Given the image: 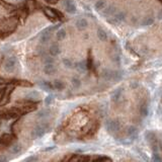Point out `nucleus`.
I'll use <instances>...</instances> for the list:
<instances>
[{
	"instance_id": "nucleus-1",
	"label": "nucleus",
	"mask_w": 162,
	"mask_h": 162,
	"mask_svg": "<svg viewBox=\"0 0 162 162\" xmlns=\"http://www.w3.org/2000/svg\"><path fill=\"white\" fill-rule=\"evenodd\" d=\"M17 19L15 17L5 18L0 21V34L2 32H11L16 29Z\"/></svg>"
},
{
	"instance_id": "nucleus-2",
	"label": "nucleus",
	"mask_w": 162,
	"mask_h": 162,
	"mask_svg": "<svg viewBox=\"0 0 162 162\" xmlns=\"http://www.w3.org/2000/svg\"><path fill=\"white\" fill-rule=\"evenodd\" d=\"M49 131V127L47 124H40L36 127L32 132V139H40L43 138L46 135V133Z\"/></svg>"
},
{
	"instance_id": "nucleus-3",
	"label": "nucleus",
	"mask_w": 162,
	"mask_h": 162,
	"mask_svg": "<svg viewBox=\"0 0 162 162\" xmlns=\"http://www.w3.org/2000/svg\"><path fill=\"white\" fill-rule=\"evenodd\" d=\"M44 13L51 21H58L59 18H62L63 15H62L60 12H58L57 10H55L53 8H50V7H44Z\"/></svg>"
},
{
	"instance_id": "nucleus-4",
	"label": "nucleus",
	"mask_w": 162,
	"mask_h": 162,
	"mask_svg": "<svg viewBox=\"0 0 162 162\" xmlns=\"http://www.w3.org/2000/svg\"><path fill=\"white\" fill-rule=\"evenodd\" d=\"M17 66V59L15 57H9L8 59H6V61L4 62L3 68L7 73H12L16 69Z\"/></svg>"
},
{
	"instance_id": "nucleus-5",
	"label": "nucleus",
	"mask_w": 162,
	"mask_h": 162,
	"mask_svg": "<svg viewBox=\"0 0 162 162\" xmlns=\"http://www.w3.org/2000/svg\"><path fill=\"white\" fill-rule=\"evenodd\" d=\"M121 128V123L119 119H108L106 122V129L108 133H116Z\"/></svg>"
},
{
	"instance_id": "nucleus-6",
	"label": "nucleus",
	"mask_w": 162,
	"mask_h": 162,
	"mask_svg": "<svg viewBox=\"0 0 162 162\" xmlns=\"http://www.w3.org/2000/svg\"><path fill=\"white\" fill-rule=\"evenodd\" d=\"M144 137H145L146 141L151 145V147H153L155 145H158V143H157L156 134L154 133L153 131H146L145 134H144Z\"/></svg>"
},
{
	"instance_id": "nucleus-7",
	"label": "nucleus",
	"mask_w": 162,
	"mask_h": 162,
	"mask_svg": "<svg viewBox=\"0 0 162 162\" xmlns=\"http://www.w3.org/2000/svg\"><path fill=\"white\" fill-rule=\"evenodd\" d=\"M63 4H64L65 9H66V11L68 12V13H71V14L76 13L77 8L73 0H63Z\"/></svg>"
},
{
	"instance_id": "nucleus-8",
	"label": "nucleus",
	"mask_w": 162,
	"mask_h": 162,
	"mask_svg": "<svg viewBox=\"0 0 162 162\" xmlns=\"http://www.w3.org/2000/svg\"><path fill=\"white\" fill-rule=\"evenodd\" d=\"M24 98H26V100L38 101L41 99V93H40L38 90H32V91L27 92V93L26 94V96H24Z\"/></svg>"
},
{
	"instance_id": "nucleus-9",
	"label": "nucleus",
	"mask_w": 162,
	"mask_h": 162,
	"mask_svg": "<svg viewBox=\"0 0 162 162\" xmlns=\"http://www.w3.org/2000/svg\"><path fill=\"white\" fill-rule=\"evenodd\" d=\"M125 18H126V14H125V12L123 11H119L118 13H114L113 15V18L111 19V21H108L109 22H111V23H121V22H123L125 21Z\"/></svg>"
},
{
	"instance_id": "nucleus-10",
	"label": "nucleus",
	"mask_w": 162,
	"mask_h": 162,
	"mask_svg": "<svg viewBox=\"0 0 162 162\" xmlns=\"http://www.w3.org/2000/svg\"><path fill=\"white\" fill-rule=\"evenodd\" d=\"M12 91V87H7V88L4 90V92H2V97H1V100H0V106H4L8 103L9 100V97H10Z\"/></svg>"
},
{
	"instance_id": "nucleus-11",
	"label": "nucleus",
	"mask_w": 162,
	"mask_h": 162,
	"mask_svg": "<svg viewBox=\"0 0 162 162\" xmlns=\"http://www.w3.org/2000/svg\"><path fill=\"white\" fill-rule=\"evenodd\" d=\"M127 134H128L129 138L131 139V140H136L139 136L138 129H137L135 126H130L129 128L127 129Z\"/></svg>"
},
{
	"instance_id": "nucleus-12",
	"label": "nucleus",
	"mask_w": 162,
	"mask_h": 162,
	"mask_svg": "<svg viewBox=\"0 0 162 162\" xmlns=\"http://www.w3.org/2000/svg\"><path fill=\"white\" fill-rule=\"evenodd\" d=\"M43 70H44V73L47 74V75H53V74H55L57 72V68L54 65V63H48V64H45Z\"/></svg>"
},
{
	"instance_id": "nucleus-13",
	"label": "nucleus",
	"mask_w": 162,
	"mask_h": 162,
	"mask_svg": "<svg viewBox=\"0 0 162 162\" xmlns=\"http://www.w3.org/2000/svg\"><path fill=\"white\" fill-rule=\"evenodd\" d=\"M51 32L52 31L50 29H45L43 32H42L41 39H40V41H41L42 44H47L50 40H51V36H52Z\"/></svg>"
},
{
	"instance_id": "nucleus-14",
	"label": "nucleus",
	"mask_w": 162,
	"mask_h": 162,
	"mask_svg": "<svg viewBox=\"0 0 162 162\" xmlns=\"http://www.w3.org/2000/svg\"><path fill=\"white\" fill-rule=\"evenodd\" d=\"M122 95H123V88L119 87V88H117L116 90L113 91V93H111V98L114 103H118L119 99L122 98Z\"/></svg>"
},
{
	"instance_id": "nucleus-15",
	"label": "nucleus",
	"mask_w": 162,
	"mask_h": 162,
	"mask_svg": "<svg viewBox=\"0 0 162 162\" xmlns=\"http://www.w3.org/2000/svg\"><path fill=\"white\" fill-rule=\"evenodd\" d=\"M101 77L106 81H111L114 79V71L111 69H103L101 72Z\"/></svg>"
},
{
	"instance_id": "nucleus-16",
	"label": "nucleus",
	"mask_w": 162,
	"mask_h": 162,
	"mask_svg": "<svg viewBox=\"0 0 162 162\" xmlns=\"http://www.w3.org/2000/svg\"><path fill=\"white\" fill-rule=\"evenodd\" d=\"M75 26H76L78 31L82 32V31H84V29H87V26H88V22H87L85 18H79L78 21H76Z\"/></svg>"
},
{
	"instance_id": "nucleus-17",
	"label": "nucleus",
	"mask_w": 162,
	"mask_h": 162,
	"mask_svg": "<svg viewBox=\"0 0 162 162\" xmlns=\"http://www.w3.org/2000/svg\"><path fill=\"white\" fill-rule=\"evenodd\" d=\"M49 52L52 57H56L61 53V49H60L58 44H53V45H51V47H50Z\"/></svg>"
},
{
	"instance_id": "nucleus-18",
	"label": "nucleus",
	"mask_w": 162,
	"mask_h": 162,
	"mask_svg": "<svg viewBox=\"0 0 162 162\" xmlns=\"http://www.w3.org/2000/svg\"><path fill=\"white\" fill-rule=\"evenodd\" d=\"M13 139H14V137L13 136H11V135H9V134H4L3 136L0 138V141L2 142V143L4 144L6 147L8 146V145H10V144L12 143V141H13Z\"/></svg>"
},
{
	"instance_id": "nucleus-19",
	"label": "nucleus",
	"mask_w": 162,
	"mask_h": 162,
	"mask_svg": "<svg viewBox=\"0 0 162 162\" xmlns=\"http://www.w3.org/2000/svg\"><path fill=\"white\" fill-rule=\"evenodd\" d=\"M97 38L100 40L101 42H106V40H108V34H106V32L104 31L103 29H101V27H98L97 29Z\"/></svg>"
},
{
	"instance_id": "nucleus-20",
	"label": "nucleus",
	"mask_w": 162,
	"mask_h": 162,
	"mask_svg": "<svg viewBox=\"0 0 162 162\" xmlns=\"http://www.w3.org/2000/svg\"><path fill=\"white\" fill-rule=\"evenodd\" d=\"M39 84H40V86H41V88H43L45 91L50 92L53 90V88H54L53 84H51V82H49V81H41Z\"/></svg>"
},
{
	"instance_id": "nucleus-21",
	"label": "nucleus",
	"mask_w": 162,
	"mask_h": 162,
	"mask_svg": "<svg viewBox=\"0 0 162 162\" xmlns=\"http://www.w3.org/2000/svg\"><path fill=\"white\" fill-rule=\"evenodd\" d=\"M117 9H116V6L114 5H111L108 7H106V8L103 9V14L106 16H113L114 13H116Z\"/></svg>"
},
{
	"instance_id": "nucleus-22",
	"label": "nucleus",
	"mask_w": 162,
	"mask_h": 162,
	"mask_svg": "<svg viewBox=\"0 0 162 162\" xmlns=\"http://www.w3.org/2000/svg\"><path fill=\"white\" fill-rule=\"evenodd\" d=\"M106 3L104 0H97L95 4H94V9H95L96 11H100V10H103V9L106 8Z\"/></svg>"
},
{
	"instance_id": "nucleus-23",
	"label": "nucleus",
	"mask_w": 162,
	"mask_h": 162,
	"mask_svg": "<svg viewBox=\"0 0 162 162\" xmlns=\"http://www.w3.org/2000/svg\"><path fill=\"white\" fill-rule=\"evenodd\" d=\"M51 114V111L49 108H44V109H41V111L38 113V118L39 119H47L50 117Z\"/></svg>"
},
{
	"instance_id": "nucleus-24",
	"label": "nucleus",
	"mask_w": 162,
	"mask_h": 162,
	"mask_svg": "<svg viewBox=\"0 0 162 162\" xmlns=\"http://www.w3.org/2000/svg\"><path fill=\"white\" fill-rule=\"evenodd\" d=\"M53 86H54L55 89L61 91V90H63V89L65 88V83L62 80L56 79V80H54V82H53Z\"/></svg>"
},
{
	"instance_id": "nucleus-25",
	"label": "nucleus",
	"mask_w": 162,
	"mask_h": 162,
	"mask_svg": "<svg viewBox=\"0 0 162 162\" xmlns=\"http://www.w3.org/2000/svg\"><path fill=\"white\" fill-rule=\"evenodd\" d=\"M75 68L79 72H85L87 69V63L85 61H80L75 64Z\"/></svg>"
},
{
	"instance_id": "nucleus-26",
	"label": "nucleus",
	"mask_w": 162,
	"mask_h": 162,
	"mask_svg": "<svg viewBox=\"0 0 162 162\" xmlns=\"http://www.w3.org/2000/svg\"><path fill=\"white\" fill-rule=\"evenodd\" d=\"M21 150H22V146H21V144H19V143L13 144V145L10 147V152L12 154H18V153H21Z\"/></svg>"
},
{
	"instance_id": "nucleus-27",
	"label": "nucleus",
	"mask_w": 162,
	"mask_h": 162,
	"mask_svg": "<svg viewBox=\"0 0 162 162\" xmlns=\"http://www.w3.org/2000/svg\"><path fill=\"white\" fill-rule=\"evenodd\" d=\"M154 22V18L152 15H148L146 17H144L143 21H142V26H151Z\"/></svg>"
},
{
	"instance_id": "nucleus-28",
	"label": "nucleus",
	"mask_w": 162,
	"mask_h": 162,
	"mask_svg": "<svg viewBox=\"0 0 162 162\" xmlns=\"http://www.w3.org/2000/svg\"><path fill=\"white\" fill-rule=\"evenodd\" d=\"M67 36V32L64 29H60L58 32H56V38L58 41H63Z\"/></svg>"
},
{
	"instance_id": "nucleus-29",
	"label": "nucleus",
	"mask_w": 162,
	"mask_h": 162,
	"mask_svg": "<svg viewBox=\"0 0 162 162\" xmlns=\"http://www.w3.org/2000/svg\"><path fill=\"white\" fill-rule=\"evenodd\" d=\"M149 114V108H148V104L147 103H143L140 106V114L143 118H146Z\"/></svg>"
},
{
	"instance_id": "nucleus-30",
	"label": "nucleus",
	"mask_w": 162,
	"mask_h": 162,
	"mask_svg": "<svg viewBox=\"0 0 162 162\" xmlns=\"http://www.w3.org/2000/svg\"><path fill=\"white\" fill-rule=\"evenodd\" d=\"M123 76H124L123 71H119V70L114 71V79H113V81H116V82L121 81L122 79H123Z\"/></svg>"
},
{
	"instance_id": "nucleus-31",
	"label": "nucleus",
	"mask_w": 162,
	"mask_h": 162,
	"mask_svg": "<svg viewBox=\"0 0 162 162\" xmlns=\"http://www.w3.org/2000/svg\"><path fill=\"white\" fill-rule=\"evenodd\" d=\"M71 84L75 89H78V88H80V86H81V80L78 78V77H73V78L71 79Z\"/></svg>"
},
{
	"instance_id": "nucleus-32",
	"label": "nucleus",
	"mask_w": 162,
	"mask_h": 162,
	"mask_svg": "<svg viewBox=\"0 0 162 162\" xmlns=\"http://www.w3.org/2000/svg\"><path fill=\"white\" fill-rule=\"evenodd\" d=\"M34 8H36V0H26V9L32 12L34 10Z\"/></svg>"
},
{
	"instance_id": "nucleus-33",
	"label": "nucleus",
	"mask_w": 162,
	"mask_h": 162,
	"mask_svg": "<svg viewBox=\"0 0 162 162\" xmlns=\"http://www.w3.org/2000/svg\"><path fill=\"white\" fill-rule=\"evenodd\" d=\"M62 62H63V65L66 68H68V69H72L74 67V64H73V62L71 61L69 58H63V60H62Z\"/></svg>"
},
{
	"instance_id": "nucleus-34",
	"label": "nucleus",
	"mask_w": 162,
	"mask_h": 162,
	"mask_svg": "<svg viewBox=\"0 0 162 162\" xmlns=\"http://www.w3.org/2000/svg\"><path fill=\"white\" fill-rule=\"evenodd\" d=\"M54 99H55V96L53 94H50L45 98V103H46V106H51L52 103H54Z\"/></svg>"
},
{
	"instance_id": "nucleus-35",
	"label": "nucleus",
	"mask_w": 162,
	"mask_h": 162,
	"mask_svg": "<svg viewBox=\"0 0 162 162\" xmlns=\"http://www.w3.org/2000/svg\"><path fill=\"white\" fill-rule=\"evenodd\" d=\"M152 160L153 161H161L162 159H161V157H160V155H159L157 152H153V155H152Z\"/></svg>"
},
{
	"instance_id": "nucleus-36",
	"label": "nucleus",
	"mask_w": 162,
	"mask_h": 162,
	"mask_svg": "<svg viewBox=\"0 0 162 162\" xmlns=\"http://www.w3.org/2000/svg\"><path fill=\"white\" fill-rule=\"evenodd\" d=\"M44 62H45V64H48V63H54L55 60H54V58H52V57L45 56V58H44Z\"/></svg>"
},
{
	"instance_id": "nucleus-37",
	"label": "nucleus",
	"mask_w": 162,
	"mask_h": 162,
	"mask_svg": "<svg viewBox=\"0 0 162 162\" xmlns=\"http://www.w3.org/2000/svg\"><path fill=\"white\" fill-rule=\"evenodd\" d=\"M39 160V158L37 156H34V155H32V156H29V157H26V159H24V161H26V162H31V161H38Z\"/></svg>"
},
{
	"instance_id": "nucleus-38",
	"label": "nucleus",
	"mask_w": 162,
	"mask_h": 162,
	"mask_svg": "<svg viewBox=\"0 0 162 162\" xmlns=\"http://www.w3.org/2000/svg\"><path fill=\"white\" fill-rule=\"evenodd\" d=\"M94 160H96V161H111V159L108 158V157H97V158H95Z\"/></svg>"
},
{
	"instance_id": "nucleus-39",
	"label": "nucleus",
	"mask_w": 162,
	"mask_h": 162,
	"mask_svg": "<svg viewBox=\"0 0 162 162\" xmlns=\"http://www.w3.org/2000/svg\"><path fill=\"white\" fill-rule=\"evenodd\" d=\"M0 4H1V5H3V6H5V7H10V8H13V6H12V5L9 6L8 4L5 3V2L3 1V0H0Z\"/></svg>"
},
{
	"instance_id": "nucleus-40",
	"label": "nucleus",
	"mask_w": 162,
	"mask_h": 162,
	"mask_svg": "<svg viewBox=\"0 0 162 162\" xmlns=\"http://www.w3.org/2000/svg\"><path fill=\"white\" fill-rule=\"evenodd\" d=\"M45 1L48 2V3H51V4H56L59 0H45Z\"/></svg>"
},
{
	"instance_id": "nucleus-41",
	"label": "nucleus",
	"mask_w": 162,
	"mask_h": 162,
	"mask_svg": "<svg viewBox=\"0 0 162 162\" xmlns=\"http://www.w3.org/2000/svg\"><path fill=\"white\" fill-rule=\"evenodd\" d=\"M8 159L6 158V157H4V156H0V162H5L7 161Z\"/></svg>"
},
{
	"instance_id": "nucleus-42",
	"label": "nucleus",
	"mask_w": 162,
	"mask_h": 162,
	"mask_svg": "<svg viewBox=\"0 0 162 162\" xmlns=\"http://www.w3.org/2000/svg\"><path fill=\"white\" fill-rule=\"evenodd\" d=\"M157 16H158L159 19H162V9H160V10L158 11V14H157Z\"/></svg>"
},
{
	"instance_id": "nucleus-43",
	"label": "nucleus",
	"mask_w": 162,
	"mask_h": 162,
	"mask_svg": "<svg viewBox=\"0 0 162 162\" xmlns=\"http://www.w3.org/2000/svg\"><path fill=\"white\" fill-rule=\"evenodd\" d=\"M53 149H55V146H52V147H49V148L45 149V151H49V150H53Z\"/></svg>"
},
{
	"instance_id": "nucleus-44",
	"label": "nucleus",
	"mask_w": 162,
	"mask_h": 162,
	"mask_svg": "<svg viewBox=\"0 0 162 162\" xmlns=\"http://www.w3.org/2000/svg\"><path fill=\"white\" fill-rule=\"evenodd\" d=\"M132 88H135V87H137L138 86V83H132Z\"/></svg>"
},
{
	"instance_id": "nucleus-45",
	"label": "nucleus",
	"mask_w": 162,
	"mask_h": 162,
	"mask_svg": "<svg viewBox=\"0 0 162 162\" xmlns=\"http://www.w3.org/2000/svg\"><path fill=\"white\" fill-rule=\"evenodd\" d=\"M4 82H5V80H4L3 78H1V77H0V84H3Z\"/></svg>"
},
{
	"instance_id": "nucleus-46",
	"label": "nucleus",
	"mask_w": 162,
	"mask_h": 162,
	"mask_svg": "<svg viewBox=\"0 0 162 162\" xmlns=\"http://www.w3.org/2000/svg\"><path fill=\"white\" fill-rule=\"evenodd\" d=\"M159 148H160V150L162 151V140L160 141V143H159Z\"/></svg>"
},
{
	"instance_id": "nucleus-47",
	"label": "nucleus",
	"mask_w": 162,
	"mask_h": 162,
	"mask_svg": "<svg viewBox=\"0 0 162 162\" xmlns=\"http://www.w3.org/2000/svg\"><path fill=\"white\" fill-rule=\"evenodd\" d=\"M1 97H2V93H1V91H0V100H1Z\"/></svg>"
},
{
	"instance_id": "nucleus-48",
	"label": "nucleus",
	"mask_w": 162,
	"mask_h": 162,
	"mask_svg": "<svg viewBox=\"0 0 162 162\" xmlns=\"http://www.w3.org/2000/svg\"><path fill=\"white\" fill-rule=\"evenodd\" d=\"M13 1H16V2H19V1H21V0H13Z\"/></svg>"
},
{
	"instance_id": "nucleus-49",
	"label": "nucleus",
	"mask_w": 162,
	"mask_h": 162,
	"mask_svg": "<svg viewBox=\"0 0 162 162\" xmlns=\"http://www.w3.org/2000/svg\"><path fill=\"white\" fill-rule=\"evenodd\" d=\"M161 103H162V96H161Z\"/></svg>"
},
{
	"instance_id": "nucleus-50",
	"label": "nucleus",
	"mask_w": 162,
	"mask_h": 162,
	"mask_svg": "<svg viewBox=\"0 0 162 162\" xmlns=\"http://www.w3.org/2000/svg\"><path fill=\"white\" fill-rule=\"evenodd\" d=\"M88 1H92V0H88Z\"/></svg>"
}]
</instances>
